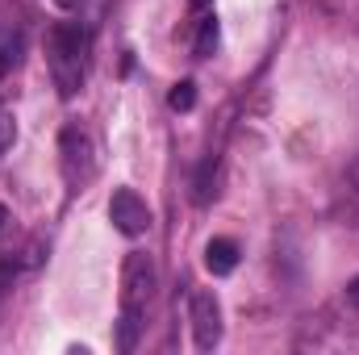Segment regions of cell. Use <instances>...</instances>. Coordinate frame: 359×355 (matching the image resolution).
<instances>
[{"label":"cell","mask_w":359,"mask_h":355,"mask_svg":"<svg viewBox=\"0 0 359 355\" xmlns=\"http://www.w3.org/2000/svg\"><path fill=\"white\" fill-rule=\"evenodd\" d=\"M155 284H159L155 260L147 251H130L126 264H121V326H117V347L121 351H134L138 330H142V314L155 297Z\"/></svg>","instance_id":"1"},{"label":"cell","mask_w":359,"mask_h":355,"mask_svg":"<svg viewBox=\"0 0 359 355\" xmlns=\"http://www.w3.org/2000/svg\"><path fill=\"white\" fill-rule=\"evenodd\" d=\"M50 46V76L63 100L84 88V59H88V29L80 21H59L46 38Z\"/></svg>","instance_id":"2"},{"label":"cell","mask_w":359,"mask_h":355,"mask_svg":"<svg viewBox=\"0 0 359 355\" xmlns=\"http://www.w3.org/2000/svg\"><path fill=\"white\" fill-rule=\"evenodd\" d=\"M59 168H63V180L76 192L96 176V147H92V138L80 126H63V134H59Z\"/></svg>","instance_id":"3"},{"label":"cell","mask_w":359,"mask_h":355,"mask_svg":"<svg viewBox=\"0 0 359 355\" xmlns=\"http://www.w3.org/2000/svg\"><path fill=\"white\" fill-rule=\"evenodd\" d=\"M188 322H192V343H196L201 351H213V347L222 343V301H217L209 288L192 293V301H188Z\"/></svg>","instance_id":"4"},{"label":"cell","mask_w":359,"mask_h":355,"mask_svg":"<svg viewBox=\"0 0 359 355\" xmlns=\"http://www.w3.org/2000/svg\"><path fill=\"white\" fill-rule=\"evenodd\" d=\"M109 222H113L117 234L142 239V234L151 230V209H147V201H142L134 188H117L113 201H109Z\"/></svg>","instance_id":"5"},{"label":"cell","mask_w":359,"mask_h":355,"mask_svg":"<svg viewBox=\"0 0 359 355\" xmlns=\"http://www.w3.org/2000/svg\"><path fill=\"white\" fill-rule=\"evenodd\" d=\"M192 55L196 59H213V51H217V42H222V29H217V17H213V8L205 4V0H196L192 4Z\"/></svg>","instance_id":"6"},{"label":"cell","mask_w":359,"mask_h":355,"mask_svg":"<svg viewBox=\"0 0 359 355\" xmlns=\"http://www.w3.org/2000/svg\"><path fill=\"white\" fill-rule=\"evenodd\" d=\"M205 267L213 276H230L238 267V243L234 239H209L205 243Z\"/></svg>","instance_id":"7"},{"label":"cell","mask_w":359,"mask_h":355,"mask_svg":"<svg viewBox=\"0 0 359 355\" xmlns=\"http://www.w3.org/2000/svg\"><path fill=\"white\" fill-rule=\"evenodd\" d=\"M217 188H213V155L201 163V172H196V180H192V201L196 205H209V196H213Z\"/></svg>","instance_id":"8"},{"label":"cell","mask_w":359,"mask_h":355,"mask_svg":"<svg viewBox=\"0 0 359 355\" xmlns=\"http://www.w3.org/2000/svg\"><path fill=\"white\" fill-rule=\"evenodd\" d=\"M168 105H172L176 113H188V109L196 105V84H192V80H180V84H172V92H168Z\"/></svg>","instance_id":"9"},{"label":"cell","mask_w":359,"mask_h":355,"mask_svg":"<svg viewBox=\"0 0 359 355\" xmlns=\"http://www.w3.org/2000/svg\"><path fill=\"white\" fill-rule=\"evenodd\" d=\"M13 142H17V121H13V113H0V155H8Z\"/></svg>","instance_id":"10"},{"label":"cell","mask_w":359,"mask_h":355,"mask_svg":"<svg viewBox=\"0 0 359 355\" xmlns=\"http://www.w3.org/2000/svg\"><path fill=\"white\" fill-rule=\"evenodd\" d=\"M347 301H351V305L359 309V276L351 280V284H347Z\"/></svg>","instance_id":"11"},{"label":"cell","mask_w":359,"mask_h":355,"mask_svg":"<svg viewBox=\"0 0 359 355\" xmlns=\"http://www.w3.org/2000/svg\"><path fill=\"white\" fill-rule=\"evenodd\" d=\"M55 4H59V8H63V13H76V8H80V4H84V0H55Z\"/></svg>","instance_id":"12"},{"label":"cell","mask_w":359,"mask_h":355,"mask_svg":"<svg viewBox=\"0 0 359 355\" xmlns=\"http://www.w3.org/2000/svg\"><path fill=\"white\" fill-rule=\"evenodd\" d=\"M8 222H13V213H8V209H4V205H0V234H4V230H8Z\"/></svg>","instance_id":"13"},{"label":"cell","mask_w":359,"mask_h":355,"mask_svg":"<svg viewBox=\"0 0 359 355\" xmlns=\"http://www.w3.org/2000/svg\"><path fill=\"white\" fill-rule=\"evenodd\" d=\"M347 176H351V184H355V192H359V155H355V163H351V172H347Z\"/></svg>","instance_id":"14"}]
</instances>
